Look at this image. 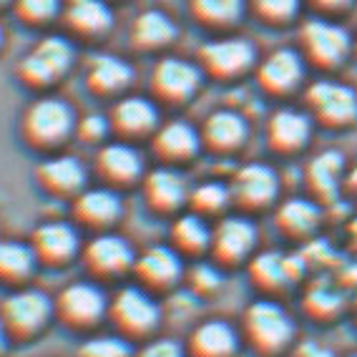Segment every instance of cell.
I'll list each match as a JSON object with an SVG mask.
<instances>
[{
	"label": "cell",
	"mask_w": 357,
	"mask_h": 357,
	"mask_svg": "<svg viewBox=\"0 0 357 357\" xmlns=\"http://www.w3.org/2000/svg\"><path fill=\"white\" fill-rule=\"evenodd\" d=\"M242 342L257 357H284L297 342V322L277 297L249 302L239 322Z\"/></svg>",
	"instance_id": "cell-1"
},
{
	"label": "cell",
	"mask_w": 357,
	"mask_h": 357,
	"mask_svg": "<svg viewBox=\"0 0 357 357\" xmlns=\"http://www.w3.org/2000/svg\"><path fill=\"white\" fill-rule=\"evenodd\" d=\"M76 123L78 119L68 101L43 93L33 98L20 116V134L28 146L38 151H56L76 134Z\"/></svg>",
	"instance_id": "cell-2"
},
{
	"label": "cell",
	"mask_w": 357,
	"mask_h": 357,
	"mask_svg": "<svg viewBox=\"0 0 357 357\" xmlns=\"http://www.w3.org/2000/svg\"><path fill=\"white\" fill-rule=\"evenodd\" d=\"M114 332L123 335L131 342H144L159 332L164 322V307L156 294L144 289L141 284H126L109 297V317Z\"/></svg>",
	"instance_id": "cell-3"
},
{
	"label": "cell",
	"mask_w": 357,
	"mask_h": 357,
	"mask_svg": "<svg viewBox=\"0 0 357 357\" xmlns=\"http://www.w3.org/2000/svg\"><path fill=\"white\" fill-rule=\"evenodd\" d=\"M76 61V48L63 36H43L28 48L18 61L20 83L33 91H48L53 89L61 78L66 76Z\"/></svg>",
	"instance_id": "cell-4"
},
{
	"label": "cell",
	"mask_w": 357,
	"mask_h": 357,
	"mask_svg": "<svg viewBox=\"0 0 357 357\" xmlns=\"http://www.w3.org/2000/svg\"><path fill=\"white\" fill-rule=\"evenodd\" d=\"M56 317L53 300L36 287H18L0 302V322L10 340L38 337Z\"/></svg>",
	"instance_id": "cell-5"
},
{
	"label": "cell",
	"mask_w": 357,
	"mask_h": 357,
	"mask_svg": "<svg viewBox=\"0 0 357 357\" xmlns=\"http://www.w3.org/2000/svg\"><path fill=\"white\" fill-rule=\"evenodd\" d=\"M56 319L78 332H91L109 317V297L91 280H76L66 284L53 300Z\"/></svg>",
	"instance_id": "cell-6"
},
{
	"label": "cell",
	"mask_w": 357,
	"mask_h": 357,
	"mask_svg": "<svg viewBox=\"0 0 357 357\" xmlns=\"http://www.w3.org/2000/svg\"><path fill=\"white\" fill-rule=\"evenodd\" d=\"M249 282L259 289L261 297H277V294L292 289L302 277L307 275V264L302 255H287V252H259L247 261Z\"/></svg>",
	"instance_id": "cell-7"
},
{
	"label": "cell",
	"mask_w": 357,
	"mask_h": 357,
	"mask_svg": "<svg viewBox=\"0 0 357 357\" xmlns=\"http://www.w3.org/2000/svg\"><path fill=\"white\" fill-rule=\"evenodd\" d=\"M257 242H259V231L257 224L244 214H229L211 227V259L219 267H236L244 264L255 257Z\"/></svg>",
	"instance_id": "cell-8"
},
{
	"label": "cell",
	"mask_w": 357,
	"mask_h": 357,
	"mask_svg": "<svg viewBox=\"0 0 357 357\" xmlns=\"http://www.w3.org/2000/svg\"><path fill=\"white\" fill-rule=\"evenodd\" d=\"M81 259L91 275L98 280H119L134 272L136 252L128 239L114 231H96L83 244Z\"/></svg>",
	"instance_id": "cell-9"
},
{
	"label": "cell",
	"mask_w": 357,
	"mask_h": 357,
	"mask_svg": "<svg viewBox=\"0 0 357 357\" xmlns=\"http://www.w3.org/2000/svg\"><path fill=\"white\" fill-rule=\"evenodd\" d=\"M186 275L184 257L178 255L172 244H153L136 255L134 277L136 284L153 294H172L181 284Z\"/></svg>",
	"instance_id": "cell-10"
},
{
	"label": "cell",
	"mask_w": 357,
	"mask_h": 357,
	"mask_svg": "<svg viewBox=\"0 0 357 357\" xmlns=\"http://www.w3.org/2000/svg\"><path fill=\"white\" fill-rule=\"evenodd\" d=\"M231 204L242 211L267 209L280 197V176L269 164L249 161L239 166L229 181Z\"/></svg>",
	"instance_id": "cell-11"
},
{
	"label": "cell",
	"mask_w": 357,
	"mask_h": 357,
	"mask_svg": "<svg viewBox=\"0 0 357 357\" xmlns=\"http://www.w3.org/2000/svg\"><path fill=\"white\" fill-rule=\"evenodd\" d=\"M307 106L322 126L342 128L357 121V91L340 81H317L307 89Z\"/></svg>",
	"instance_id": "cell-12"
},
{
	"label": "cell",
	"mask_w": 357,
	"mask_h": 357,
	"mask_svg": "<svg viewBox=\"0 0 357 357\" xmlns=\"http://www.w3.org/2000/svg\"><path fill=\"white\" fill-rule=\"evenodd\" d=\"M33 255L45 267H66L81 255L83 242L78 229L63 219H51L36 227L31 236Z\"/></svg>",
	"instance_id": "cell-13"
},
{
	"label": "cell",
	"mask_w": 357,
	"mask_h": 357,
	"mask_svg": "<svg viewBox=\"0 0 357 357\" xmlns=\"http://www.w3.org/2000/svg\"><path fill=\"white\" fill-rule=\"evenodd\" d=\"M36 181L58 199H76L89 186V169L73 153H51L36 166Z\"/></svg>",
	"instance_id": "cell-14"
},
{
	"label": "cell",
	"mask_w": 357,
	"mask_h": 357,
	"mask_svg": "<svg viewBox=\"0 0 357 357\" xmlns=\"http://www.w3.org/2000/svg\"><path fill=\"white\" fill-rule=\"evenodd\" d=\"M186 357H239L244 347L242 332L222 317L202 319L184 340Z\"/></svg>",
	"instance_id": "cell-15"
},
{
	"label": "cell",
	"mask_w": 357,
	"mask_h": 357,
	"mask_svg": "<svg viewBox=\"0 0 357 357\" xmlns=\"http://www.w3.org/2000/svg\"><path fill=\"white\" fill-rule=\"evenodd\" d=\"M202 66L184 58H161L151 73V89L156 98L166 103H184L202 86Z\"/></svg>",
	"instance_id": "cell-16"
},
{
	"label": "cell",
	"mask_w": 357,
	"mask_h": 357,
	"mask_svg": "<svg viewBox=\"0 0 357 357\" xmlns=\"http://www.w3.org/2000/svg\"><path fill=\"white\" fill-rule=\"evenodd\" d=\"M96 174L106 181V186H131L144 178L146 166L141 151L128 141H111L101 144L96 151Z\"/></svg>",
	"instance_id": "cell-17"
},
{
	"label": "cell",
	"mask_w": 357,
	"mask_h": 357,
	"mask_svg": "<svg viewBox=\"0 0 357 357\" xmlns=\"http://www.w3.org/2000/svg\"><path fill=\"white\" fill-rule=\"evenodd\" d=\"M141 189H144V202L149 204V209L159 211V214L181 211V206L189 204V192H192L184 174L169 164L156 166L144 174Z\"/></svg>",
	"instance_id": "cell-18"
},
{
	"label": "cell",
	"mask_w": 357,
	"mask_h": 357,
	"mask_svg": "<svg viewBox=\"0 0 357 357\" xmlns=\"http://www.w3.org/2000/svg\"><path fill=\"white\" fill-rule=\"evenodd\" d=\"M123 214V202L114 186H86L73 199V219L93 231H109Z\"/></svg>",
	"instance_id": "cell-19"
},
{
	"label": "cell",
	"mask_w": 357,
	"mask_h": 357,
	"mask_svg": "<svg viewBox=\"0 0 357 357\" xmlns=\"http://www.w3.org/2000/svg\"><path fill=\"white\" fill-rule=\"evenodd\" d=\"M350 302L337 277L317 275L302 292V312L317 325H332L350 310Z\"/></svg>",
	"instance_id": "cell-20"
},
{
	"label": "cell",
	"mask_w": 357,
	"mask_h": 357,
	"mask_svg": "<svg viewBox=\"0 0 357 357\" xmlns=\"http://www.w3.org/2000/svg\"><path fill=\"white\" fill-rule=\"evenodd\" d=\"M199 63L217 78L239 76L255 63V45L247 38H214L199 48Z\"/></svg>",
	"instance_id": "cell-21"
},
{
	"label": "cell",
	"mask_w": 357,
	"mask_h": 357,
	"mask_svg": "<svg viewBox=\"0 0 357 357\" xmlns=\"http://www.w3.org/2000/svg\"><path fill=\"white\" fill-rule=\"evenodd\" d=\"M153 153L159 156L164 164L176 166L184 161H192L199 151H202V134L199 128H194L189 121L174 119V121L159 123V128L153 131Z\"/></svg>",
	"instance_id": "cell-22"
},
{
	"label": "cell",
	"mask_w": 357,
	"mask_h": 357,
	"mask_svg": "<svg viewBox=\"0 0 357 357\" xmlns=\"http://www.w3.org/2000/svg\"><path fill=\"white\" fill-rule=\"evenodd\" d=\"M111 131H116L123 139H141L153 136L159 128V109L151 98L144 96H123L111 109Z\"/></svg>",
	"instance_id": "cell-23"
},
{
	"label": "cell",
	"mask_w": 357,
	"mask_h": 357,
	"mask_svg": "<svg viewBox=\"0 0 357 357\" xmlns=\"http://www.w3.org/2000/svg\"><path fill=\"white\" fill-rule=\"evenodd\" d=\"M199 134H202V144L206 149L217 153H231L244 146L249 136V123L239 111L219 109L206 116Z\"/></svg>",
	"instance_id": "cell-24"
},
{
	"label": "cell",
	"mask_w": 357,
	"mask_h": 357,
	"mask_svg": "<svg viewBox=\"0 0 357 357\" xmlns=\"http://www.w3.org/2000/svg\"><path fill=\"white\" fill-rule=\"evenodd\" d=\"M302 43L307 53L317 61L319 66H335L340 63L347 51H350V36L342 26L327 23V20L312 18L307 20L302 28Z\"/></svg>",
	"instance_id": "cell-25"
},
{
	"label": "cell",
	"mask_w": 357,
	"mask_h": 357,
	"mask_svg": "<svg viewBox=\"0 0 357 357\" xmlns=\"http://www.w3.org/2000/svg\"><path fill=\"white\" fill-rule=\"evenodd\" d=\"M312 136V119L302 111L280 109L269 116L267 121V141L269 146L280 153H294L307 146Z\"/></svg>",
	"instance_id": "cell-26"
},
{
	"label": "cell",
	"mask_w": 357,
	"mask_h": 357,
	"mask_svg": "<svg viewBox=\"0 0 357 357\" xmlns=\"http://www.w3.org/2000/svg\"><path fill=\"white\" fill-rule=\"evenodd\" d=\"M319 222H322V204L317 199H284L275 211L277 229L292 239H310L317 231Z\"/></svg>",
	"instance_id": "cell-27"
},
{
	"label": "cell",
	"mask_w": 357,
	"mask_h": 357,
	"mask_svg": "<svg viewBox=\"0 0 357 357\" xmlns=\"http://www.w3.org/2000/svg\"><path fill=\"white\" fill-rule=\"evenodd\" d=\"M61 18L78 36L96 38L114 26V10L106 0H66Z\"/></svg>",
	"instance_id": "cell-28"
},
{
	"label": "cell",
	"mask_w": 357,
	"mask_h": 357,
	"mask_svg": "<svg viewBox=\"0 0 357 357\" xmlns=\"http://www.w3.org/2000/svg\"><path fill=\"white\" fill-rule=\"evenodd\" d=\"M344 174H347L344 156L340 151H332V149L317 153L307 164V184H310V192L314 194L319 204H327V202L337 199L340 186L344 184Z\"/></svg>",
	"instance_id": "cell-29"
},
{
	"label": "cell",
	"mask_w": 357,
	"mask_h": 357,
	"mask_svg": "<svg viewBox=\"0 0 357 357\" xmlns=\"http://www.w3.org/2000/svg\"><path fill=\"white\" fill-rule=\"evenodd\" d=\"M131 81H134V70L119 56L98 53L86 63V86L98 96L121 93Z\"/></svg>",
	"instance_id": "cell-30"
},
{
	"label": "cell",
	"mask_w": 357,
	"mask_h": 357,
	"mask_svg": "<svg viewBox=\"0 0 357 357\" xmlns=\"http://www.w3.org/2000/svg\"><path fill=\"white\" fill-rule=\"evenodd\" d=\"M259 83L272 93H284L302 78V58L292 48L269 53L259 66Z\"/></svg>",
	"instance_id": "cell-31"
},
{
	"label": "cell",
	"mask_w": 357,
	"mask_h": 357,
	"mask_svg": "<svg viewBox=\"0 0 357 357\" xmlns=\"http://www.w3.org/2000/svg\"><path fill=\"white\" fill-rule=\"evenodd\" d=\"M211 244V227L206 217L197 211L178 214L172 224V247L181 257H202L209 252Z\"/></svg>",
	"instance_id": "cell-32"
},
{
	"label": "cell",
	"mask_w": 357,
	"mask_h": 357,
	"mask_svg": "<svg viewBox=\"0 0 357 357\" xmlns=\"http://www.w3.org/2000/svg\"><path fill=\"white\" fill-rule=\"evenodd\" d=\"M178 36L176 23H174L164 10H144L134 18L131 26V40L141 51H156L164 48Z\"/></svg>",
	"instance_id": "cell-33"
},
{
	"label": "cell",
	"mask_w": 357,
	"mask_h": 357,
	"mask_svg": "<svg viewBox=\"0 0 357 357\" xmlns=\"http://www.w3.org/2000/svg\"><path fill=\"white\" fill-rule=\"evenodd\" d=\"M38 267V259L33 255L31 242H18V239H0V282L20 287L33 269Z\"/></svg>",
	"instance_id": "cell-34"
},
{
	"label": "cell",
	"mask_w": 357,
	"mask_h": 357,
	"mask_svg": "<svg viewBox=\"0 0 357 357\" xmlns=\"http://www.w3.org/2000/svg\"><path fill=\"white\" fill-rule=\"evenodd\" d=\"M136 344L119 332H93L78 344L76 357H134Z\"/></svg>",
	"instance_id": "cell-35"
},
{
	"label": "cell",
	"mask_w": 357,
	"mask_h": 357,
	"mask_svg": "<svg viewBox=\"0 0 357 357\" xmlns=\"http://www.w3.org/2000/svg\"><path fill=\"white\" fill-rule=\"evenodd\" d=\"M231 204L229 184L224 181H202L189 192V206L202 217H217Z\"/></svg>",
	"instance_id": "cell-36"
},
{
	"label": "cell",
	"mask_w": 357,
	"mask_h": 357,
	"mask_svg": "<svg viewBox=\"0 0 357 357\" xmlns=\"http://www.w3.org/2000/svg\"><path fill=\"white\" fill-rule=\"evenodd\" d=\"M189 8L204 26H229L244 10V0H189Z\"/></svg>",
	"instance_id": "cell-37"
},
{
	"label": "cell",
	"mask_w": 357,
	"mask_h": 357,
	"mask_svg": "<svg viewBox=\"0 0 357 357\" xmlns=\"http://www.w3.org/2000/svg\"><path fill=\"white\" fill-rule=\"evenodd\" d=\"M66 0H13V13L23 26L40 28L61 18Z\"/></svg>",
	"instance_id": "cell-38"
},
{
	"label": "cell",
	"mask_w": 357,
	"mask_h": 357,
	"mask_svg": "<svg viewBox=\"0 0 357 357\" xmlns=\"http://www.w3.org/2000/svg\"><path fill=\"white\" fill-rule=\"evenodd\" d=\"M186 289L197 294L199 300L214 297L224 287V275L217 261H197L192 269H186Z\"/></svg>",
	"instance_id": "cell-39"
},
{
	"label": "cell",
	"mask_w": 357,
	"mask_h": 357,
	"mask_svg": "<svg viewBox=\"0 0 357 357\" xmlns=\"http://www.w3.org/2000/svg\"><path fill=\"white\" fill-rule=\"evenodd\" d=\"M134 357H186V347L184 342H178L174 337L153 335V337L139 342Z\"/></svg>",
	"instance_id": "cell-40"
},
{
	"label": "cell",
	"mask_w": 357,
	"mask_h": 357,
	"mask_svg": "<svg viewBox=\"0 0 357 357\" xmlns=\"http://www.w3.org/2000/svg\"><path fill=\"white\" fill-rule=\"evenodd\" d=\"M109 131H111V121L109 116L103 114H89L83 116V119H78L76 123V136L81 141H86V144H103Z\"/></svg>",
	"instance_id": "cell-41"
},
{
	"label": "cell",
	"mask_w": 357,
	"mask_h": 357,
	"mask_svg": "<svg viewBox=\"0 0 357 357\" xmlns=\"http://www.w3.org/2000/svg\"><path fill=\"white\" fill-rule=\"evenodd\" d=\"M255 8L267 20H287L297 13L300 0H255Z\"/></svg>",
	"instance_id": "cell-42"
},
{
	"label": "cell",
	"mask_w": 357,
	"mask_h": 357,
	"mask_svg": "<svg viewBox=\"0 0 357 357\" xmlns=\"http://www.w3.org/2000/svg\"><path fill=\"white\" fill-rule=\"evenodd\" d=\"M292 357H337V352L332 350L327 342H322V340L305 337V340H297V342H294Z\"/></svg>",
	"instance_id": "cell-43"
},
{
	"label": "cell",
	"mask_w": 357,
	"mask_h": 357,
	"mask_svg": "<svg viewBox=\"0 0 357 357\" xmlns=\"http://www.w3.org/2000/svg\"><path fill=\"white\" fill-rule=\"evenodd\" d=\"M337 282L342 284V289L350 294V300L357 297V261H350V264H344L340 272H335Z\"/></svg>",
	"instance_id": "cell-44"
},
{
	"label": "cell",
	"mask_w": 357,
	"mask_h": 357,
	"mask_svg": "<svg viewBox=\"0 0 357 357\" xmlns=\"http://www.w3.org/2000/svg\"><path fill=\"white\" fill-rule=\"evenodd\" d=\"M344 186L350 189V192H357V161L352 169H347V174H344Z\"/></svg>",
	"instance_id": "cell-45"
},
{
	"label": "cell",
	"mask_w": 357,
	"mask_h": 357,
	"mask_svg": "<svg viewBox=\"0 0 357 357\" xmlns=\"http://www.w3.org/2000/svg\"><path fill=\"white\" fill-rule=\"evenodd\" d=\"M347 242H350L352 249L357 252V217L350 219V224H347Z\"/></svg>",
	"instance_id": "cell-46"
},
{
	"label": "cell",
	"mask_w": 357,
	"mask_h": 357,
	"mask_svg": "<svg viewBox=\"0 0 357 357\" xmlns=\"http://www.w3.org/2000/svg\"><path fill=\"white\" fill-rule=\"evenodd\" d=\"M317 6L322 8H344V6H350V0H314Z\"/></svg>",
	"instance_id": "cell-47"
},
{
	"label": "cell",
	"mask_w": 357,
	"mask_h": 357,
	"mask_svg": "<svg viewBox=\"0 0 357 357\" xmlns=\"http://www.w3.org/2000/svg\"><path fill=\"white\" fill-rule=\"evenodd\" d=\"M8 342H10V337H8V332H6V327H3V322H0V357L6 355Z\"/></svg>",
	"instance_id": "cell-48"
},
{
	"label": "cell",
	"mask_w": 357,
	"mask_h": 357,
	"mask_svg": "<svg viewBox=\"0 0 357 357\" xmlns=\"http://www.w3.org/2000/svg\"><path fill=\"white\" fill-rule=\"evenodd\" d=\"M350 310H352V322H355V330H357V297L350 302Z\"/></svg>",
	"instance_id": "cell-49"
},
{
	"label": "cell",
	"mask_w": 357,
	"mask_h": 357,
	"mask_svg": "<svg viewBox=\"0 0 357 357\" xmlns=\"http://www.w3.org/2000/svg\"><path fill=\"white\" fill-rule=\"evenodd\" d=\"M3 43H6V31H3V26H0V48H3Z\"/></svg>",
	"instance_id": "cell-50"
},
{
	"label": "cell",
	"mask_w": 357,
	"mask_h": 357,
	"mask_svg": "<svg viewBox=\"0 0 357 357\" xmlns=\"http://www.w3.org/2000/svg\"><path fill=\"white\" fill-rule=\"evenodd\" d=\"M6 6H13V0H0V8H6Z\"/></svg>",
	"instance_id": "cell-51"
},
{
	"label": "cell",
	"mask_w": 357,
	"mask_h": 357,
	"mask_svg": "<svg viewBox=\"0 0 357 357\" xmlns=\"http://www.w3.org/2000/svg\"><path fill=\"white\" fill-rule=\"evenodd\" d=\"M342 357H357V352H347V355H342Z\"/></svg>",
	"instance_id": "cell-52"
}]
</instances>
